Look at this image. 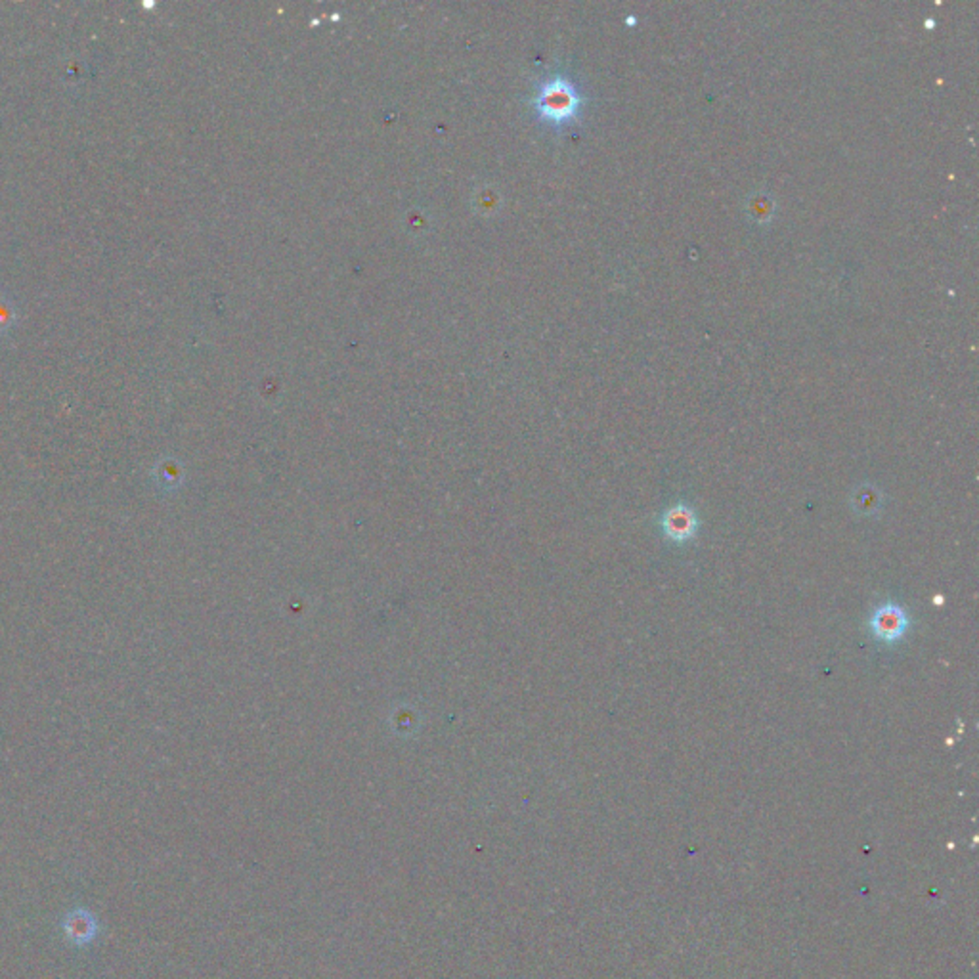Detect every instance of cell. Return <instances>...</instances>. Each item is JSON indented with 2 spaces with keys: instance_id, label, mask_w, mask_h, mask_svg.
Segmentation results:
<instances>
[{
  "instance_id": "obj_1",
  "label": "cell",
  "mask_w": 979,
  "mask_h": 979,
  "mask_svg": "<svg viewBox=\"0 0 979 979\" xmlns=\"http://www.w3.org/2000/svg\"><path fill=\"white\" fill-rule=\"evenodd\" d=\"M584 102L586 96L574 79L565 73H555L538 85L532 106L540 121L559 131L580 119Z\"/></svg>"
},
{
  "instance_id": "obj_2",
  "label": "cell",
  "mask_w": 979,
  "mask_h": 979,
  "mask_svg": "<svg viewBox=\"0 0 979 979\" xmlns=\"http://www.w3.org/2000/svg\"><path fill=\"white\" fill-rule=\"evenodd\" d=\"M909 628V616L901 606L897 605H882L878 606L873 620L871 630L876 639L884 641V643H895L901 639Z\"/></svg>"
},
{
  "instance_id": "obj_3",
  "label": "cell",
  "mask_w": 979,
  "mask_h": 979,
  "mask_svg": "<svg viewBox=\"0 0 979 979\" xmlns=\"http://www.w3.org/2000/svg\"><path fill=\"white\" fill-rule=\"evenodd\" d=\"M662 526H664L666 536L671 541L683 543L697 534L698 522H697L693 509H688L687 505H678L666 513L662 519Z\"/></svg>"
},
{
  "instance_id": "obj_4",
  "label": "cell",
  "mask_w": 979,
  "mask_h": 979,
  "mask_svg": "<svg viewBox=\"0 0 979 979\" xmlns=\"http://www.w3.org/2000/svg\"><path fill=\"white\" fill-rule=\"evenodd\" d=\"M63 928H66V936L73 943H88L96 936V922L85 910H75L69 914Z\"/></svg>"
},
{
  "instance_id": "obj_5",
  "label": "cell",
  "mask_w": 979,
  "mask_h": 979,
  "mask_svg": "<svg viewBox=\"0 0 979 979\" xmlns=\"http://www.w3.org/2000/svg\"><path fill=\"white\" fill-rule=\"evenodd\" d=\"M15 319H18V309L14 300L0 293V333L10 331L15 326Z\"/></svg>"
}]
</instances>
